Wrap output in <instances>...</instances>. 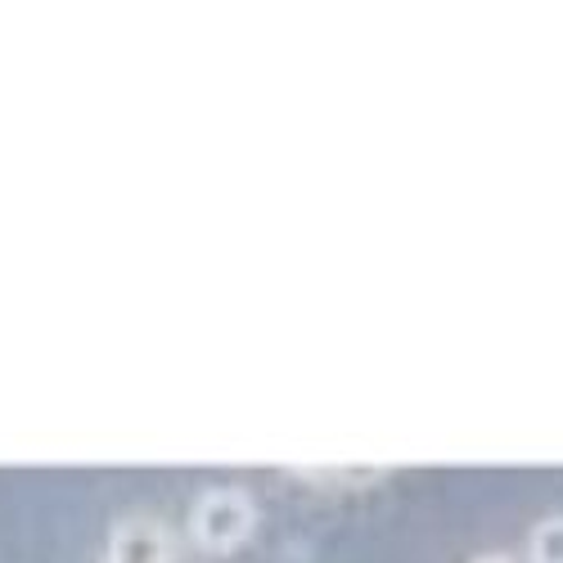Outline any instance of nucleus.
Segmentation results:
<instances>
[{
	"mask_svg": "<svg viewBox=\"0 0 563 563\" xmlns=\"http://www.w3.org/2000/svg\"><path fill=\"white\" fill-rule=\"evenodd\" d=\"M474 563H509V559H505V554H478Z\"/></svg>",
	"mask_w": 563,
	"mask_h": 563,
	"instance_id": "nucleus-5",
	"label": "nucleus"
},
{
	"mask_svg": "<svg viewBox=\"0 0 563 563\" xmlns=\"http://www.w3.org/2000/svg\"><path fill=\"white\" fill-rule=\"evenodd\" d=\"M298 478H307V483H330V478H339V483H369V478H388V468H294Z\"/></svg>",
	"mask_w": 563,
	"mask_h": 563,
	"instance_id": "nucleus-4",
	"label": "nucleus"
},
{
	"mask_svg": "<svg viewBox=\"0 0 563 563\" xmlns=\"http://www.w3.org/2000/svg\"><path fill=\"white\" fill-rule=\"evenodd\" d=\"M528 563H563V514L541 519L528 537Z\"/></svg>",
	"mask_w": 563,
	"mask_h": 563,
	"instance_id": "nucleus-3",
	"label": "nucleus"
},
{
	"mask_svg": "<svg viewBox=\"0 0 563 563\" xmlns=\"http://www.w3.org/2000/svg\"><path fill=\"white\" fill-rule=\"evenodd\" d=\"M253 523H257L253 496L240 492V487H212L190 509V537L203 550H212V554H225L234 545H244L249 532H253Z\"/></svg>",
	"mask_w": 563,
	"mask_h": 563,
	"instance_id": "nucleus-1",
	"label": "nucleus"
},
{
	"mask_svg": "<svg viewBox=\"0 0 563 563\" xmlns=\"http://www.w3.org/2000/svg\"><path fill=\"white\" fill-rule=\"evenodd\" d=\"M109 563H172V532L158 519H122L109 537Z\"/></svg>",
	"mask_w": 563,
	"mask_h": 563,
	"instance_id": "nucleus-2",
	"label": "nucleus"
}]
</instances>
